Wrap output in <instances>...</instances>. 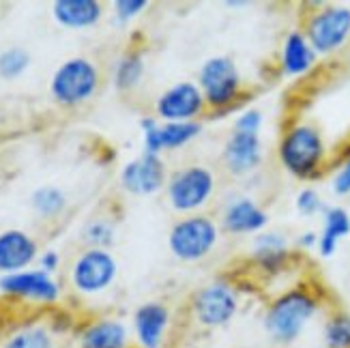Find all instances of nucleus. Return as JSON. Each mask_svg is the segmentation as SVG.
I'll use <instances>...</instances> for the list:
<instances>
[{
  "label": "nucleus",
  "instance_id": "19",
  "mask_svg": "<svg viewBox=\"0 0 350 348\" xmlns=\"http://www.w3.org/2000/svg\"><path fill=\"white\" fill-rule=\"evenodd\" d=\"M78 346L80 348H129V331L123 323L114 319L95 321L80 334Z\"/></svg>",
  "mask_w": 350,
  "mask_h": 348
},
{
  "label": "nucleus",
  "instance_id": "5",
  "mask_svg": "<svg viewBox=\"0 0 350 348\" xmlns=\"http://www.w3.org/2000/svg\"><path fill=\"white\" fill-rule=\"evenodd\" d=\"M198 86L208 108L228 110L241 97V73L232 58L213 56L204 60L198 73Z\"/></svg>",
  "mask_w": 350,
  "mask_h": 348
},
{
  "label": "nucleus",
  "instance_id": "10",
  "mask_svg": "<svg viewBox=\"0 0 350 348\" xmlns=\"http://www.w3.org/2000/svg\"><path fill=\"white\" fill-rule=\"evenodd\" d=\"M75 291L84 295H97L110 289L116 280V260L105 250H88L84 252L71 273Z\"/></svg>",
  "mask_w": 350,
  "mask_h": 348
},
{
  "label": "nucleus",
  "instance_id": "8",
  "mask_svg": "<svg viewBox=\"0 0 350 348\" xmlns=\"http://www.w3.org/2000/svg\"><path fill=\"white\" fill-rule=\"evenodd\" d=\"M350 37V9L325 7L316 11L306 24V39L316 54H331L340 50Z\"/></svg>",
  "mask_w": 350,
  "mask_h": 348
},
{
  "label": "nucleus",
  "instance_id": "20",
  "mask_svg": "<svg viewBox=\"0 0 350 348\" xmlns=\"http://www.w3.org/2000/svg\"><path fill=\"white\" fill-rule=\"evenodd\" d=\"M101 5L97 0H58L54 3V18L67 28H88L101 20Z\"/></svg>",
  "mask_w": 350,
  "mask_h": 348
},
{
  "label": "nucleus",
  "instance_id": "1",
  "mask_svg": "<svg viewBox=\"0 0 350 348\" xmlns=\"http://www.w3.org/2000/svg\"><path fill=\"white\" fill-rule=\"evenodd\" d=\"M318 297L308 289H293L280 295L265 312V331L278 344H293L318 314Z\"/></svg>",
  "mask_w": 350,
  "mask_h": 348
},
{
  "label": "nucleus",
  "instance_id": "16",
  "mask_svg": "<svg viewBox=\"0 0 350 348\" xmlns=\"http://www.w3.org/2000/svg\"><path fill=\"white\" fill-rule=\"evenodd\" d=\"M37 258V245L22 230H5L0 232V271L5 276L20 273Z\"/></svg>",
  "mask_w": 350,
  "mask_h": 348
},
{
  "label": "nucleus",
  "instance_id": "2",
  "mask_svg": "<svg viewBox=\"0 0 350 348\" xmlns=\"http://www.w3.org/2000/svg\"><path fill=\"white\" fill-rule=\"evenodd\" d=\"M278 153L288 172L299 178H312L325 159L323 135L312 125H295L282 135Z\"/></svg>",
  "mask_w": 350,
  "mask_h": 348
},
{
  "label": "nucleus",
  "instance_id": "18",
  "mask_svg": "<svg viewBox=\"0 0 350 348\" xmlns=\"http://www.w3.org/2000/svg\"><path fill=\"white\" fill-rule=\"evenodd\" d=\"M0 348H56L54 331L37 321H22L5 331Z\"/></svg>",
  "mask_w": 350,
  "mask_h": 348
},
{
  "label": "nucleus",
  "instance_id": "31",
  "mask_svg": "<svg viewBox=\"0 0 350 348\" xmlns=\"http://www.w3.org/2000/svg\"><path fill=\"white\" fill-rule=\"evenodd\" d=\"M260 127H262V114L258 110H245L234 120V129L237 131L260 133Z\"/></svg>",
  "mask_w": 350,
  "mask_h": 348
},
{
  "label": "nucleus",
  "instance_id": "11",
  "mask_svg": "<svg viewBox=\"0 0 350 348\" xmlns=\"http://www.w3.org/2000/svg\"><path fill=\"white\" fill-rule=\"evenodd\" d=\"M0 291L13 299L37 301L43 306H52L60 295L58 284L45 271H20L0 278Z\"/></svg>",
  "mask_w": 350,
  "mask_h": 348
},
{
  "label": "nucleus",
  "instance_id": "28",
  "mask_svg": "<svg viewBox=\"0 0 350 348\" xmlns=\"http://www.w3.org/2000/svg\"><path fill=\"white\" fill-rule=\"evenodd\" d=\"M84 241H88V243H93L97 250H101L103 245H110L114 241V228L112 224L108 222H90L86 226L84 230Z\"/></svg>",
  "mask_w": 350,
  "mask_h": 348
},
{
  "label": "nucleus",
  "instance_id": "21",
  "mask_svg": "<svg viewBox=\"0 0 350 348\" xmlns=\"http://www.w3.org/2000/svg\"><path fill=\"white\" fill-rule=\"evenodd\" d=\"M316 52L303 33H291L282 48V69L286 75H301L314 67Z\"/></svg>",
  "mask_w": 350,
  "mask_h": 348
},
{
  "label": "nucleus",
  "instance_id": "33",
  "mask_svg": "<svg viewBox=\"0 0 350 348\" xmlns=\"http://www.w3.org/2000/svg\"><path fill=\"white\" fill-rule=\"evenodd\" d=\"M58 263H60V258H58V254L56 252H45L43 256H41V269L45 271V273H52V271H56L58 269Z\"/></svg>",
  "mask_w": 350,
  "mask_h": 348
},
{
  "label": "nucleus",
  "instance_id": "14",
  "mask_svg": "<svg viewBox=\"0 0 350 348\" xmlns=\"http://www.w3.org/2000/svg\"><path fill=\"white\" fill-rule=\"evenodd\" d=\"M262 161L260 133H247L232 129L230 138L224 144V163L230 174L243 176L254 172Z\"/></svg>",
  "mask_w": 350,
  "mask_h": 348
},
{
  "label": "nucleus",
  "instance_id": "23",
  "mask_svg": "<svg viewBox=\"0 0 350 348\" xmlns=\"http://www.w3.org/2000/svg\"><path fill=\"white\" fill-rule=\"evenodd\" d=\"M350 235V215L342 206L325 209V228L318 235V252L323 256H331L336 252L340 239Z\"/></svg>",
  "mask_w": 350,
  "mask_h": 348
},
{
  "label": "nucleus",
  "instance_id": "17",
  "mask_svg": "<svg viewBox=\"0 0 350 348\" xmlns=\"http://www.w3.org/2000/svg\"><path fill=\"white\" fill-rule=\"evenodd\" d=\"M269 217L252 198H237L226 206L221 224L230 235H250L267 226Z\"/></svg>",
  "mask_w": 350,
  "mask_h": 348
},
{
  "label": "nucleus",
  "instance_id": "7",
  "mask_svg": "<svg viewBox=\"0 0 350 348\" xmlns=\"http://www.w3.org/2000/svg\"><path fill=\"white\" fill-rule=\"evenodd\" d=\"M99 73L86 58H71L63 63L52 78V97L63 105H75L86 101L97 90Z\"/></svg>",
  "mask_w": 350,
  "mask_h": 348
},
{
  "label": "nucleus",
  "instance_id": "30",
  "mask_svg": "<svg viewBox=\"0 0 350 348\" xmlns=\"http://www.w3.org/2000/svg\"><path fill=\"white\" fill-rule=\"evenodd\" d=\"M148 7L146 0H116L114 3V9H116V18L120 22H129L133 18H138V15Z\"/></svg>",
  "mask_w": 350,
  "mask_h": 348
},
{
  "label": "nucleus",
  "instance_id": "12",
  "mask_svg": "<svg viewBox=\"0 0 350 348\" xmlns=\"http://www.w3.org/2000/svg\"><path fill=\"white\" fill-rule=\"evenodd\" d=\"M144 131V153L159 155L161 150H174L189 144L196 135H200L202 125L193 123H157L155 118H142Z\"/></svg>",
  "mask_w": 350,
  "mask_h": 348
},
{
  "label": "nucleus",
  "instance_id": "15",
  "mask_svg": "<svg viewBox=\"0 0 350 348\" xmlns=\"http://www.w3.org/2000/svg\"><path fill=\"white\" fill-rule=\"evenodd\" d=\"M170 327V310L159 301H148L133 314V331L140 348H163Z\"/></svg>",
  "mask_w": 350,
  "mask_h": 348
},
{
  "label": "nucleus",
  "instance_id": "34",
  "mask_svg": "<svg viewBox=\"0 0 350 348\" xmlns=\"http://www.w3.org/2000/svg\"><path fill=\"white\" fill-rule=\"evenodd\" d=\"M299 243H301L303 247H310V245H314V243L318 245V235H314V232H306V235L301 237Z\"/></svg>",
  "mask_w": 350,
  "mask_h": 348
},
{
  "label": "nucleus",
  "instance_id": "27",
  "mask_svg": "<svg viewBox=\"0 0 350 348\" xmlns=\"http://www.w3.org/2000/svg\"><path fill=\"white\" fill-rule=\"evenodd\" d=\"M28 65H30V56L22 48H9L5 52H0V75L7 80L22 75Z\"/></svg>",
  "mask_w": 350,
  "mask_h": 348
},
{
  "label": "nucleus",
  "instance_id": "4",
  "mask_svg": "<svg viewBox=\"0 0 350 348\" xmlns=\"http://www.w3.org/2000/svg\"><path fill=\"white\" fill-rule=\"evenodd\" d=\"M189 310L193 321L202 329H221L230 325L239 314V295L232 284L215 280L193 293Z\"/></svg>",
  "mask_w": 350,
  "mask_h": 348
},
{
  "label": "nucleus",
  "instance_id": "22",
  "mask_svg": "<svg viewBox=\"0 0 350 348\" xmlns=\"http://www.w3.org/2000/svg\"><path fill=\"white\" fill-rule=\"evenodd\" d=\"M254 260L256 265L269 271V273H275L280 271L286 260H288V245L286 239L278 232H267L256 239V247H254Z\"/></svg>",
  "mask_w": 350,
  "mask_h": 348
},
{
  "label": "nucleus",
  "instance_id": "25",
  "mask_svg": "<svg viewBox=\"0 0 350 348\" xmlns=\"http://www.w3.org/2000/svg\"><path fill=\"white\" fill-rule=\"evenodd\" d=\"M323 334L327 348H350V314L333 312L325 323Z\"/></svg>",
  "mask_w": 350,
  "mask_h": 348
},
{
  "label": "nucleus",
  "instance_id": "13",
  "mask_svg": "<svg viewBox=\"0 0 350 348\" xmlns=\"http://www.w3.org/2000/svg\"><path fill=\"white\" fill-rule=\"evenodd\" d=\"M120 183L129 193L135 196H153L168 180H165V165L159 155H148L129 161L120 172Z\"/></svg>",
  "mask_w": 350,
  "mask_h": 348
},
{
  "label": "nucleus",
  "instance_id": "6",
  "mask_svg": "<svg viewBox=\"0 0 350 348\" xmlns=\"http://www.w3.org/2000/svg\"><path fill=\"white\" fill-rule=\"evenodd\" d=\"M213 191H215V174L204 165L180 168L165 183L168 202L178 213H193L202 209L211 200Z\"/></svg>",
  "mask_w": 350,
  "mask_h": 348
},
{
  "label": "nucleus",
  "instance_id": "26",
  "mask_svg": "<svg viewBox=\"0 0 350 348\" xmlns=\"http://www.w3.org/2000/svg\"><path fill=\"white\" fill-rule=\"evenodd\" d=\"M144 73V63H142V56L138 52H129L127 56L120 58V63L116 67V75H114V82L120 90H129L133 86H138L140 78Z\"/></svg>",
  "mask_w": 350,
  "mask_h": 348
},
{
  "label": "nucleus",
  "instance_id": "9",
  "mask_svg": "<svg viewBox=\"0 0 350 348\" xmlns=\"http://www.w3.org/2000/svg\"><path fill=\"white\" fill-rule=\"evenodd\" d=\"M204 110L202 90L193 82H178L157 99V114L163 123H193Z\"/></svg>",
  "mask_w": 350,
  "mask_h": 348
},
{
  "label": "nucleus",
  "instance_id": "32",
  "mask_svg": "<svg viewBox=\"0 0 350 348\" xmlns=\"http://www.w3.org/2000/svg\"><path fill=\"white\" fill-rule=\"evenodd\" d=\"M333 191L340 193V196H346L350 193V155L346 157V161L342 163L340 172L333 178Z\"/></svg>",
  "mask_w": 350,
  "mask_h": 348
},
{
  "label": "nucleus",
  "instance_id": "29",
  "mask_svg": "<svg viewBox=\"0 0 350 348\" xmlns=\"http://www.w3.org/2000/svg\"><path fill=\"white\" fill-rule=\"evenodd\" d=\"M297 211L301 215H316L318 211H325L323 206V200H321V196H318L316 189H303L299 196H297Z\"/></svg>",
  "mask_w": 350,
  "mask_h": 348
},
{
  "label": "nucleus",
  "instance_id": "24",
  "mask_svg": "<svg viewBox=\"0 0 350 348\" xmlns=\"http://www.w3.org/2000/svg\"><path fill=\"white\" fill-rule=\"evenodd\" d=\"M30 204H33V209L41 217H56L60 211L65 209L67 200H65V193L58 187L45 185V187L35 189V193L30 196Z\"/></svg>",
  "mask_w": 350,
  "mask_h": 348
},
{
  "label": "nucleus",
  "instance_id": "3",
  "mask_svg": "<svg viewBox=\"0 0 350 348\" xmlns=\"http://www.w3.org/2000/svg\"><path fill=\"white\" fill-rule=\"evenodd\" d=\"M219 228L217 224L206 215H189L178 219L168 237V245L174 258L183 263H198L217 245Z\"/></svg>",
  "mask_w": 350,
  "mask_h": 348
}]
</instances>
